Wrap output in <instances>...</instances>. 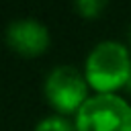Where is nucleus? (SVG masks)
<instances>
[{"label":"nucleus","instance_id":"nucleus-4","mask_svg":"<svg viewBox=\"0 0 131 131\" xmlns=\"http://www.w3.org/2000/svg\"><path fill=\"white\" fill-rule=\"evenodd\" d=\"M6 41L16 53H20L25 57H35L47 49L49 31L39 20L20 18V20L10 23V27L6 31Z\"/></svg>","mask_w":131,"mask_h":131},{"label":"nucleus","instance_id":"nucleus-2","mask_svg":"<svg viewBox=\"0 0 131 131\" xmlns=\"http://www.w3.org/2000/svg\"><path fill=\"white\" fill-rule=\"evenodd\" d=\"M76 131H131V104L115 94L90 96L76 113Z\"/></svg>","mask_w":131,"mask_h":131},{"label":"nucleus","instance_id":"nucleus-6","mask_svg":"<svg viewBox=\"0 0 131 131\" xmlns=\"http://www.w3.org/2000/svg\"><path fill=\"white\" fill-rule=\"evenodd\" d=\"M104 6H106V2H102V0H78V2H76V10H78L82 16H86V18L98 16Z\"/></svg>","mask_w":131,"mask_h":131},{"label":"nucleus","instance_id":"nucleus-8","mask_svg":"<svg viewBox=\"0 0 131 131\" xmlns=\"http://www.w3.org/2000/svg\"><path fill=\"white\" fill-rule=\"evenodd\" d=\"M127 86H129V88H131V80H129V84H127Z\"/></svg>","mask_w":131,"mask_h":131},{"label":"nucleus","instance_id":"nucleus-5","mask_svg":"<svg viewBox=\"0 0 131 131\" xmlns=\"http://www.w3.org/2000/svg\"><path fill=\"white\" fill-rule=\"evenodd\" d=\"M35 131H76V125H72L66 117H59V115H51V117H45L37 123Z\"/></svg>","mask_w":131,"mask_h":131},{"label":"nucleus","instance_id":"nucleus-7","mask_svg":"<svg viewBox=\"0 0 131 131\" xmlns=\"http://www.w3.org/2000/svg\"><path fill=\"white\" fill-rule=\"evenodd\" d=\"M129 39H131V27H129Z\"/></svg>","mask_w":131,"mask_h":131},{"label":"nucleus","instance_id":"nucleus-1","mask_svg":"<svg viewBox=\"0 0 131 131\" xmlns=\"http://www.w3.org/2000/svg\"><path fill=\"white\" fill-rule=\"evenodd\" d=\"M84 78L90 88L98 90V94H111L113 90L129 84L131 57L127 47L117 41L98 43L86 59Z\"/></svg>","mask_w":131,"mask_h":131},{"label":"nucleus","instance_id":"nucleus-3","mask_svg":"<svg viewBox=\"0 0 131 131\" xmlns=\"http://www.w3.org/2000/svg\"><path fill=\"white\" fill-rule=\"evenodd\" d=\"M45 98L47 102L61 115L78 113L82 104L88 100L86 78L72 66H57L45 80Z\"/></svg>","mask_w":131,"mask_h":131}]
</instances>
